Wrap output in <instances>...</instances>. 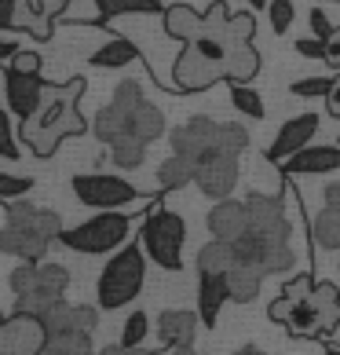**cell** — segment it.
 <instances>
[{"label":"cell","instance_id":"obj_51","mask_svg":"<svg viewBox=\"0 0 340 355\" xmlns=\"http://www.w3.org/2000/svg\"><path fill=\"white\" fill-rule=\"evenodd\" d=\"M330 4H340V0H330Z\"/></svg>","mask_w":340,"mask_h":355},{"label":"cell","instance_id":"obj_15","mask_svg":"<svg viewBox=\"0 0 340 355\" xmlns=\"http://www.w3.org/2000/svg\"><path fill=\"white\" fill-rule=\"evenodd\" d=\"M238 173H242L238 154L224 150V154H216V157H208V162L198 165V176H194V183H198L202 194H208V198H216V202H224V198H231L234 183H238Z\"/></svg>","mask_w":340,"mask_h":355},{"label":"cell","instance_id":"obj_42","mask_svg":"<svg viewBox=\"0 0 340 355\" xmlns=\"http://www.w3.org/2000/svg\"><path fill=\"white\" fill-rule=\"evenodd\" d=\"M8 67H15V70H22V73H41V55L26 48V51H19V55L8 62Z\"/></svg>","mask_w":340,"mask_h":355},{"label":"cell","instance_id":"obj_24","mask_svg":"<svg viewBox=\"0 0 340 355\" xmlns=\"http://www.w3.org/2000/svg\"><path fill=\"white\" fill-rule=\"evenodd\" d=\"M161 22H165V33L172 37V41H194V37L202 33V26H205V15L202 11H194L187 4H172V8H165L161 11Z\"/></svg>","mask_w":340,"mask_h":355},{"label":"cell","instance_id":"obj_48","mask_svg":"<svg viewBox=\"0 0 340 355\" xmlns=\"http://www.w3.org/2000/svg\"><path fill=\"white\" fill-rule=\"evenodd\" d=\"M249 4H253L256 11H264V8H271V0H249Z\"/></svg>","mask_w":340,"mask_h":355},{"label":"cell","instance_id":"obj_45","mask_svg":"<svg viewBox=\"0 0 340 355\" xmlns=\"http://www.w3.org/2000/svg\"><path fill=\"white\" fill-rule=\"evenodd\" d=\"M19 51H22V48H19L15 41H11V37H4V41H0V62H4V67H8V62L19 55Z\"/></svg>","mask_w":340,"mask_h":355},{"label":"cell","instance_id":"obj_43","mask_svg":"<svg viewBox=\"0 0 340 355\" xmlns=\"http://www.w3.org/2000/svg\"><path fill=\"white\" fill-rule=\"evenodd\" d=\"M325 67H333V70H340V30L325 41Z\"/></svg>","mask_w":340,"mask_h":355},{"label":"cell","instance_id":"obj_25","mask_svg":"<svg viewBox=\"0 0 340 355\" xmlns=\"http://www.w3.org/2000/svg\"><path fill=\"white\" fill-rule=\"evenodd\" d=\"M91 67L99 70H121V67H132V62H139V48L132 41H125V37H110L102 48L91 51Z\"/></svg>","mask_w":340,"mask_h":355},{"label":"cell","instance_id":"obj_17","mask_svg":"<svg viewBox=\"0 0 340 355\" xmlns=\"http://www.w3.org/2000/svg\"><path fill=\"white\" fill-rule=\"evenodd\" d=\"M285 176H325L340 173V143H322V147H304L282 165Z\"/></svg>","mask_w":340,"mask_h":355},{"label":"cell","instance_id":"obj_2","mask_svg":"<svg viewBox=\"0 0 340 355\" xmlns=\"http://www.w3.org/2000/svg\"><path fill=\"white\" fill-rule=\"evenodd\" d=\"M81 92H84V77H73V81L51 88L44 110L37 117H30V121H22V139L30 143V150L37 157H51L59 150L62 139L88 132V121L77 114V99H81Z\"/></svg>","mask_w":340,"mask_h":355},{"label":"cell","instance_id":"obj_5","mask_svg":"<svg viewBox=\"0 0 340 355\" xmlns=\"http://www.w3.org/2000/svg\"><path fill=\"white\" fill-rule=\"evenodd\" d=\"M11 289H15V308L19 315H41L48 308H55L59 300H66V286H70V271L62 264H33V260H22V264L11 271Z\"/></svg>","mask_w":340,"mask_h":355},{"label":"cell","instance_id":"obj_40","mask_svg":"<svg viewBox=\"0 0 340 355\" xmlns=\"http://www.w3.org/2000/svg\"><path fill=\"white\" fill-rule=\"evenodd\" d=\"M311 33H315L319 41H330V37L337 33V26L325 19V11H322V8H311Z\"/></svg>","mask_w":340,"mask_h":355},{"label":"cell","instance_id":"obj_11","mask_svg":"<svg viewBox=\"0 0 340 355\" xmlns=\"http://www.w3.org/2000/svg\"><path fill=\"white\" fill-rule=\"evenodd\" d=\"M143 99H147V96H143L139 81H121V85H117L114 99L96 117H91V132H96V139L117 143L121 136H132V117H136Z\"/></svg>","mask_w":340,"mask_h":355},{"label":"cell","instance_id":"obj_3","mask_svg":"<svg viewBox=\"0 0 340 355\" xmlns=\"http://www.w3.org/2000/svg\"><path fill=\"white\" fill-rule=\"evenodd\" d=\"M62 239V220L55 209H37V205H22V202H8L4 205V231H0V249L8 257L19 260H33L41 264L51 242Z\"/></svg>","mask_w":340,"mask_h":355},{"label":"cell","instance_id":"obj_16","mask_svg":"<svg viewBox=\"0 0 340 355\" xmlns=\"http://www.w3.org/2000/svg\"><path fill=\"white\" fill-rule=\"evenodd\" d=\"M319 121L322 117L319 114H296V117H289V121L282 125V132L274 136V143H271V150H267V162L271 165H285L293 154H300L307 147L311 139H315V132H319Z\"/></svg>","mask_w":340,"mask_h":355},{"label":"cell","instance_id":"obj_6","mask_svg":"<svg viewBox=\"0 0 340 355\" xmlns=\"http://www.w3.org/2000/svg\"><path fill=\"white\" fill-rule=\"evenodd\" d=\"M238 260H249V264L264 268V275H282L296 264V249H293V220L282 223H267V227H256L249 223V231L242 234L238 242Z\"/></svg>","mask_w":340,"mask_h":355},{"label":"cell","instance_id":"obj_12","mask_svg":"<svg viewBox=\"0 0 340 355\" xmlns=\"http://www.w3.org/2000/svg\"><path fill=\"white\" fill-rule=\"evenodd\" d=\"M66 11V0H8L4 4V30L15 33L19 26H26L37 41L51 37V19Z\"/></svg>","mask_w":340,"mask_h":355},{"label":"cell","instance_id":"obj_36","mask_svg":"<svg viewBox=\"0 0 340 355\" xmlns=\"http://www.w3.org/2000/svg\"><path fill=\"white\" fill-rule=\"evenodd\" d=\"M33 183H37V180H30V176L4 173V176H0V198H4V205H8V202H19L22 194L33 191Z\"/></svg>","mask_w":340,"mask_h":355},{"label":"cell","instance_id":"obj_50","mask_svg":"<svg viewBox=\"0 0 340 355\" xmlns=\"http://www.w3.org/2000/svg\"><path fill=\"white\" fill-rule=\"evenodd\" d=\"M322 355H340V348H333V345H330V348H325Z\"/></svg>","mask_w":340,"mask_h":355},{"label":"cell","instance_id":"obj_41","mask_svg":"<svg viewBox=\"0 0 340 355\" xmlns=\"http://www.w3.org/2000/svg\"><path fill=\"white\" fill-rule=\"evenodd\" d=\"M296 55H304V59H319L325 62V41H319V37H304V41H296Z\"/></svg>","mask_w":340,"mask_h":355},{"label":"cell","instance_id":"obj_38","mask_svg":"<svg viewBox=\"0 0 340 355\" xmlns=\"http://www.w3.org/2000/svg\"><path fill=\"white\" fill-rule=\"evenodd\" d=\"M315 282H319L315 275H293V279L282 286V297H289V300H304V297L311 293V289H315Z\"/></svg>","mask_w":340,"mask_h":355},{"label":"cell","instance_id":"obj_26","mask_svg":"<svg viewBox=\"0 0 340 355\" xmlns=\"http://www.w3.org/2000/svg\"><path fill=\"white\" fill-rule=\"evenodd\" d=\"M234 264H238V249L234 242L213 239L198 249V275H227Z\"/></svg>","mask_w":340,"mask_h":355},{"label":"cell","instance_id":"obj_23","mask_svg":"<svg viewBox=\"0 0 340 355\" xmlns=\"http://www.w3.org/2000/svg\"><path fill=\"white\" fill-rule=\"evenodd\" d=\"M260 286H264V268L249 264V260H238V264L227 271V289H231L234 304H249V300H256Z\"/></svg>","mask_w":340,"mask_h":355},{"label":"cell","instance_id":"obj_30","mask_svg":"<svg viewBox=\"0 0 340 355\" xmlns=\"http://www.w3.org/2000/svg\"><path fill=\"white\" fill-rule=\"evenodd\" d=\"M132 136L143 139V143H154V139L165 136V114L154 107L150 99L139 103V110H136V117H132Z\"/></svg>","mask_w":340,"mask_h":355},{"label":"cell","instance_id":"obj_31","mask_svg":"<svg viewBox=\"0 0 340 355\" xmlns=\"http://www.w3.org/2000/svg\"><path fill=\"white\" fill-rule=\"evenodd\" d=\"M147 147L150 143H143L136 136H121L117 143H110V162L117 168H139L143 162H147Z\"/></svg>","mask_w":340,"mask_h":355},{"label":"cell","instance_id":"obj_18","mask_svg":"<svg viewBox=\"0 0 340 355\" xmlns=\"http://www.w3.org/2000/svg\"><path fill=\"white\" fill-rule=\"evenodd\" d=\"M44 334H66V330H96L99 326V311L88 304H70V300H59L55 308H48L41 315Z\"/></svg>","mask_w":340,"mask_h":355},{"label":"cell","instance_id":"obj_46","mask_svg":"<svg viewBox=\"0 0 340 355\" xmlns=\"http://www.w3.org/2000/svg\"><path fill=\"white\" fill-rule=\"evenodd\" d=\"M99 355H154L150 348H125V345H110V348H102Z\"/></svg>","mask_w":340,"mask_h":355},{"label":"cell","instance_id":"obj_27","mask_svg":"<svg viewBox=\"0 0 340 355\" xmlns=\"http://www.w3.org/2000/svg\"><path fill=\"white\" fill-rule=\"evenodd\" d=\"M194 176H198V165H194L190 157H183V154L165 157L161 168H158L161 191H179V187H187V183H194Z\"/></svg>","mask_w":340,"mask_h":355},{"label":"cell","instance_id":"obj_13","mask_svg":"<svg viewBox=\"0 0 340 355\" xmlns=\"http://www.w3.org/2000/svg\"><path fill=\"white\" fill-rule=\"evenodd\" d=\"M48 85L41 81V73H22L15 67H4V96H8V110L19 121H30L44 110L48 103Z\"/></svg>","mask_w":340,"mask_h":355},{"label":"cell","instance_id":"obj_7","mask_svg":"<svg viewBox=\"0 0 340 355\" xmlns=\"http://www.w3.org/2000/svg\"><path fill=\"white\" fill-rule=\"evenodd\" d=\"M143 279H147V260H143V249L132 242L125 249H117V257L107 260V268L99 275L96 297L102 311H117L125 304H132L143 289Z\"/></svg>","mask_w":340,"mask_h":355},{"label":"cell","instance_id":"obj_35","mask_svg":"<svg viewBox=\"0 0 340 355\" xmlns=\"http://www.w3.org/2000/svg\"><path fill=\"white\" fill-rule=\"evenodd\" d=\"M267 19H271V30L274 33H289V26L296 19V8H293V0H271V8H267Z\"/></svg>","mask_w":340,"mask_h":355},{"label":"cell","instance_id":"obj_32","mask_svg":"<svg viewBox=\"0 0 340 355\" xmlns=\"http://www.w3.org/2000/svg\"><path fill=\"white\" fill-rule=\"evenodd\" d=\"M99 19H117V15H139V11H165L158 0H96Z\"/></svg>","mask_w":340,"mask_h":355},{"label":"cell","instance_id":"obj_10","mask_svg":"<svg viewBox=\"0 0 340 355\" xmlns=\"http://www.w3.org/2000/svg\"><path fill=\"white\" fill-rule=\"evenodd\" d=\"M73 187V198L88 205V209H125L132 202H154V198H143V194L132 187L128 180L121 176H107V173H77L70 180Z\"/></svg>","mask_w":340,"mask_h":355},{"label":"cell","instance_id":"obj_19","mask_svg":"<svg viewBox=\"0 0 340 355\" xmlns=\"http://www.w3.org/2000/svg\"><path fill=\"white\" fill-rule=\"evenodd\" d=\"M208 231L213 239H224V242H238L245 231H249V205L245 202H234L224 198L208 209Z\"/></svg>","mask_w":340,"mask_h":355},{"label":"cell","instance_id":"obj_29","mask_svg":"<svg viewBox=\"0 0 340 355\" xmlns=\"http://www.w3.org/2000/svg\"><path fill=\"white\" fill-rule=\"evenodd\" d=\"M41 355H91V334H88V330L48 334Z\"/></svg>","mask_w":340,"mask_h":355},{"label":"cell","instance_id":"obj_52","mask_svg":"<svg viewBox=\"0 0 340 355\" xmlns=\"http://www.w3.org/2000/svg\"><path fill=\"white\" fill-rule=\"evenodd\" d=\"M337 143H340V139H337Z\"/></svg>","mask_w":340,"mask_h":355},{"label":"cell","instance_id":"obj_33","mask_svg":"<svg viewBox=\"0 0 340 355\" xmlns=\"http://www.w3.org/2000/svg\"><path fill=\"white\" fill-rule=\"evenodd\" d=\"M231 107L238 110V114H245V117H264L267 114L260 92H253L249 85H231Z\"/></svg>","mask_w":340,"mask_h":355},{"label":"cell","instance_id":"obj_39","mask_svg":"<svg viewBox=\"0 0 340 355\" xmlns=\"http://www.w3.org/2000/svg\"><path fill=\"white\" fill-rule=\"evenodd\" d=\"M0 128H4V147H0V154H4V162H15L22 154L19 139H15V121H11V117H0Z\"/></svg>","mask_w":340,"mask_h":355},{"label":"cell","instance_id":"obj_1","mask_svg":"<svg viewBox=\"0 0 340 355\" xmlns=\"http://www.w3.org/2000/svg\"><path fill=\"white\" fill-rule=\"evenodd\" d=\"M253 30H256L253 15H245V11L242 15H231L224 0H216L205 11L202 33L187 44L198 48L208 59V67L224 77L227 85H249L260 70V55L253 48Z\"/></svg>","mask_w":340,"mask_h":355},{"label":"cell","instance_id":"obj_20","mask_svg":"<svg viewBox=\"0 0 340 355\" xmlns=\"http://www.w3.org/2000/svg\"><path fill=\"white\" fill-rule=\"evenodd\" d=\"M198 322L202 315H194L187 308H168L158 315V337L165 348H190L198 337Z\"/></svg>","mask_w":340,"mask_h":355},{"label":"cell","instance_id":"obj_49","mask_svg":"<svg viewBox=\"0 0 340 355\" xmlns=\"http://www.w3.org/2000/svg\"><path fill=\"white\" fill-rule=\"evenodd\" d=\"M172 355H198L194 348H172Z\"/></svg>","mask_w":340,"mask_h":355},{"label":"cell","instance_id":"obj_21","mask_svg":"<svg viewBox=\"0 0 340 355\" xmlns=\"http://www.w3.org/2000/svg\"><path fill=\"white\" fill-rule=\"evenodd\" d=\"M315 249H340V183L325 187V209L311 220Z\"/></svg>","mask_w":340,"mask_h":355},{"label":"cell","instance_id":"obj_44","mask_svg":"<svg viewBox=\"0 0 340 355\" xmlns=\"http://www.w3.org/2000/svg\"><path fill=\"white\" fill-rule=\"evenodd\" d=\"M325 110H330V117H340V73L333 77V88L325 96Z\"/></svg>","mask_w":340,"mask_h":355},{"label":"cell","instance_id":"obj_47","mask_svg":"<svg viewBox=\"0 0 340 355\" xmlns=\"http://www.w3.org/2000/svg\"><path fill=\"white\" fill-rule=\"evenodd\" d=\"M234 355H267V352L256 348V345H242V348H234Z\"/></svg>","mask_w":340,"mask_h":355},{"label":"cell","instance_id":"obj_34","mask_svg":"<svg viewBox=\"0 0 340 355\" xmlns=\"http://www.w3.org/2000/svg\"><path fill=\"white\" fill-rule=\"evenodd\" d=\"M147 330H150V319H147V311H132V315L125 319L121 345H125V348H143V340H147Z\"/></svg>","mask_w":340,"mask_h":355},{"label":"cell","instance_id":"obj_9","mask_svg":"<svg viewBox=\"0 0 340 355\" xmlns=\"http://www.w3.org/2000/svg\"><path fill=\"white\" fill-rule=\"evenodd\" d=\"M128 234H132V216L128 213H99L84 223H77V227L62 231V245L73 249V253H114L117 245L128 242Z\"/></svg>","mask_w":340,"mask_h":355},{"label":"cell","instance_id":"obj_4","mask_svg":"<svg viewBox=\"0 0 340 355\" xmlns=\"http://www.w3.org/2000/svg\"><path fill=\"white\" fill-rule=\"evenodd\" d=\"M168 143H172V154H183L190 157L194 165L208 162V157L224 154V150H234L242 154L245 147H249V128L238 125V121H213V117H190V121H183L172 136H168Z\"/></svg>","mask_w":340,"mask_h":355},{"label":"cell","instance_id":"obj_8","mask_svg":"<svg viewBox=\"0 0 340 355\" xmlns=\"http://www.w3.org/2000/svg\"><path fill=\"white\" fill-rule=\"evenodd\" d=\"M139 242L158 268L179 271L183 268V242H187V223H183L179 213H168V209L154 205V213L143 216Z\"/></svg>","mask_w":340,"mask_h":355},{"label":"cell","instance_id":"obj_14","mask_svg":"<svg viewBox=\"0 0 340 355\" xmlns=\"http://www.w3.org/2000/svg\"><path fill=\"white\" fill-rule=\"evenodd\" d=\"M44 326L37 315L11 311L0 326V355H41L44 348Z\"/></svg>","mask_w":340,"mask_h":355},{"label":"cell","instance_id":"obj_28","mask_svg":"<svg viewBox=\"0 0 340 355\" xmlns=\"http://www.w3.org/2000/svg\"><path fill=\"white\" fill-rule=\"evenodd\" d=\"M311 304L319 308L322 330H325V337H330L340 326V293H337V286L333 282H315V289H311Z\"/></svg>","mask_w":340,"mask_h":355},{"label":"cell","instance_id":"obj_37","mask_svg":"<svg viewBox=\"0 0 340 355\" xmlns=\"http://www.w3.org/2000/svg\"><path fill=\"white\" fill-rule=\"evenodd\" d=\"M330 88H333V81H325V77H307V81H293V96H300V99H315V96H330Z\"/></svg>","mask_w":340,"mask_h":355},{"label":"cell","instance_id":"obj_22","mask_svg":"<svg viewBox=\"0 0 340 355\" xmlns=\"http://www.w3.org/2000/svg\"><path fill=\"white\" fill-rule=\"evenodd\" d=\"M231 300L227 275H198V315L205 322V330H213L220 319V308Z\"/></svg>","mask_w":340,"mask_h":355}]
</instances>
